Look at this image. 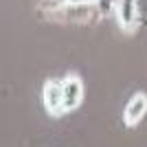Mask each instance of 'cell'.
Returning a JSON list of instances; mask_svg holds the SVG:
<instances>
[{
    "mask_svg": "<svg viewBox=\"0 0 147 147\" xmlns=\"http://www.w3.org/2000/svg\"><path fill=\"white\" fill-rule=\"evenodd\" d=\"M49 18L59 20V22H92L101 18L97 5H66L64 9L55 13H49Z\"/></svg>",
    "mask_w": 147,
    "mask_h": 147,
    "instance_id": "cell-1",
    "label": "cell"
},
{
    "mask_svg": "<svg viewBox=\"0 0 147 147\" xmlns=\"http://www.w3.org/2000/svg\"><path fill=\"white\" fill-rule=\"evenodd\" d=\"M42 101L44 108L49 114L53 117H59L64 114V86H61V79H46L42 88Z\"/></svg>",
    "mask_w": 147,
    "mask_h": 147,
    "instance_id": "cell-2",
    "label": "cell"
},
{
    "mask_svg": "<svg viewBox=\"0 0 147 147\" xmlns=\"http://www.w3.org/2000/svg\"><path fill=\"white\" fill-rule=\"evenodd\" d=\"M61 86H64V110L70 112L75 108H79V103L84 101V81H81L79 75H68L61 79Z\"/></svg>",
    "mask_w": 147,
    "mask_h": 147,
    "instance_id": "cell-3",
    "label": "cell"
},
{
    "mask_svg": "<svg viewBox=\"0 0 147 147\" xmlns=\"http://www.w3.org/2000/svg\"><path fill=\"white\" fill-rule=\"evenodd\" d=\"M114 13H117V20L123 31L132 33L138 26V2L136 0H119Z\"/></svg>",
    "mask_w": 147,
    "mask_h": 147,
    "instance_id": "cell-4",
    "label": "cell"
},
{
    "mask_svg": "<svg viewBox=\"0 0 147 147\" xmlns=\"http://www.w3.org/2000/svg\"><path fill=\"white\" fill-rule=\"evenodd\" d=\"M145 112H147V94L145 92H136L134 97L127 101L125 110H123V121H125V125L134 127V125L141 123Z\"/></svg>",
    "mask_w": 147,
    "mask_h": 147,
    "instance_id": "cell-5",
    "label": "cell"
},
{
    "mask_svg": "<svg viewBox=\"0 0 147 147\" xmlns=\"http://www.w3.org/2000/svg\"><path fill=\"white\" fill-rule=\"evenodd\" d=\"M97 0H68V5H94Z\"/></svg>",
    "mask_w": 147,
    "mask_h": 147,
    "instance_id": "cell-6",
    "label": "cell"
},
{
    "mask_svg": "<svg viewBox=\"0 0 147 147\" xmlns=\"http://www.w3.org/2000/svg\"><path fill=\"white\" fill-rule=\"evenodd\" d=\"M114 2H119V0H114Z\"/></svg>",
    "mask_w": 147,
    "mask_h": 147,
    "instance_id": "cell-7",
    "label": "cell"
}]
</instances>
